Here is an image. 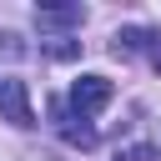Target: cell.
Returning <instances> with one entry per match:
<instances>
[{"label": "cell", "instance_id": "1", "mask_svg": "<svg viewBox=\"0 0 161 161\" xmlns=\"http://www.w3.org/2000/svg\"><path fill=\"white\" fill-rule=\"evenodd\" d=\"M0 116L10 121V126H35V111H30V91H25V80H15V75H0Z\"/></svg>", "mask_w": 161, "mask_h": 161}, {"label": "cell", "instance_id": "2", "mask_svg": "<svg viewBox=\"0 0 161 161\" xmlns=\"http://www.w3.org/2000/svg\"><path fill=\"white\" fill-rule=\"evenodd\" d=\"M106 101H111V80H106V75H80V80L70 86V96H65V106H70L75 116H96Z\"/></svg>", "mask_w": 161, "mask_h": 161}, {"label": "cell", "instance_id": "3", "mask_svg": "<svg viewBox=\"0 0 161 161\" xmlns=\"http://www.w3.org/2000/svg\"><path fill=\"white\" fill-rule=\"evenodd\" d=\"M50 111H55V131H60L70 146H80V151H86V146H96V126H86V116H75L65 101H55Z\"/></svg>", "mask_w": 161, "mask_h": 161}, {"label": "cell", "instance_id": "4", "mask_svg": "<svg viewBox=\"0 0 161 161\" xmlns=\"http://www.w3.org/2000/svg\"><path fill=\"white\" fill-rule=\"evenodd\" d=\"M35 25L40 30H75V25H86V5H40Z\"/></svg>", "mask_w": 161, "mask_h": 161}, {"label": "cell", "instance_id": "5", "mask_svg": "<svg viewBox=\"0 0 161 161\" xmlns=\"http://www.w3.org/2000/svg\"><path fill=\"white\" fill-rule=\"evenodd\" d=\"M75 50H80L75 40H45V55H55V60H70Z\"/></svg>", "mask_w": 161, "mask_h": 161}, {"label": "cell", "instance_id": "6", "mask_svg": "<svg viewBox=\"0 0 161 161\" xmlns=\"http://www.w3.org/2000/svg\"><path fill=\"white\" fill-rule=\"evenodd\" d=\"M146 60H151V70H161V30L151 35V45H146Z\"/></svg>", "mask_w": 161, "mask_h": 161}, {"label": "cell", "instance_id": "7", "mask_svg": "<svg viewBox=\"0 0 161 161\" xmlns=\"http://www.w3.org/2000/svg\"><path fill=\"white\" fill-rule=\"evenodd\" d=\"M151 146H156V156H161V121H156V131H151Z\"/></svg>", "mask_w": 161, "mask_h": 161}]
</instances>
